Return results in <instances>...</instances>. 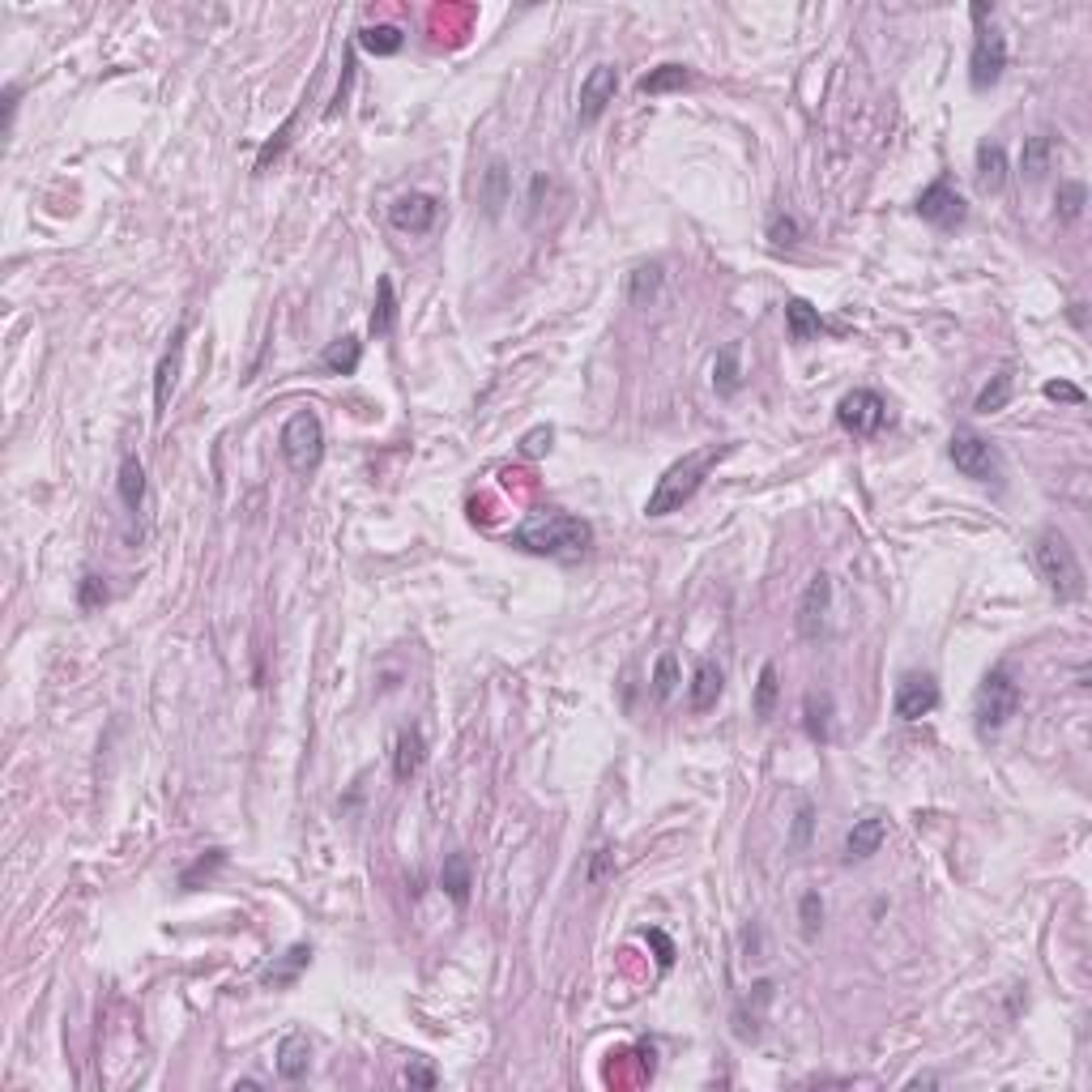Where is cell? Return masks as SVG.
Listing matches in <instances>:
<instances>
[{
  "label": "cell",
  "mask_w": 1092,
  "mask_h": 1092,
  "mask_svg": "<svg viewBox=\"0 0 1092 1092\" xmlns=\"http://www.w3.org/2000/svg\"><path fill=\"white\" fill-rule=\"evenodd\" d=\"M427 765V743L419 730H402L397 734V747H393V777L397 781H415L419 769Z\"/></svg>",
  "instance_id": "21"
},
{
  "label": "cell",
  "mask_w": 1092,
  "mask_h": 1092,
  "mask_svg": "<svg viewBox=\"0 0 1092 1092\" xmlns=\"http://www.w3.org/2000/svg\"><path fill=\"white\" fill-rule=\"evenodd\" d=\"M17 98H22V86H17V81H9V86H5V133L13 129V116H17Z\"/></svg>",
  "instance_id": "49"
},
{
  "label": "cell",
  "mask_w": 1092,
  "mask_h": 1092,
  "mask_svg": "<svg viewBox=\"0 0 1092 1092\" xmlns=\"http://www.w3.org/2000/svg\"><path fill=\"white\" fill-rule=\"evenodd\" d=\"M551 440H555V431H551V427H533L529 436L521 440V444H525V457H542V452H551Z\"/></svg>",
  "instance_id": "44"
},
{
  "label": "cell",
  "mask_w": 1092,
  "mask_h": 1092,
  "mask_svg": "<svg viewBox=\"0 0 1092 1092\" xmlns=\"http://www.w3.org/2000/svg\"><path fill=\"white\" fill-rule=\"evenodd\" d=\"M440 888L448 892V900L457 904V909H465L469 904V888H474V871H469V854H448L444 858V867H440Z\"/></svg>",
  "instance_id": "19"
},
{
  "label": "cell",
  "mask_w": 1092,
  "mask_h": 1092,
  "mask_svg": "<svg viewBox=\"0 0 1092 1092\" xmlns=\"http://www.w3.org/2000/svg\"><path fill=\"white\" fill-rule=\"evenodd\" d=\"M179 350H184V324L171 334V346L162 350V359H158V372H154V419L167 415V397H171L175 372H179Z\"/></svg>",
  "instance_id": "18"
},
{
  "label": "cell",
  "mask_w": 1092,
  "mask_h": 1092,
  "mask_svg": "<svg viewBox=\"0 0 1092 1092\" xmlns=\"http://www.w3.org/2000/svg\"><path fill=\"white\" fill-rule=\"evenodd\" d=\"M291 129H295V116L274 133V141H265V150H261V158H257V171H265V167H270V158H278V154L286 150V141H291Z\"/></svg>",
  "instance_id": "41"
},
{
  "label": "cell",
  "mask_w": 1092,
  "mask_h": 1092,
  "mask_svg": "<svg viewBox=\"0 0 1092 1092\" xmlns=\"http://www.w3.org/2000/svg\"><path fill=\"white\" fill-rule=\"evenodd\" d=\"M1041 393L1049 397V402H1067V406H1084V388H1076V384H1067V380H1045V388Z\"/></svg>",
  "instance_id": "42"
},
{
  "label": "cell",
  "mask_w": 1092,
  "mask_h": 1092,
  "mask_svg": "<svg viewBox=\"0 0 1092 1092\" xmlns=\"http://www.w3.org/2000/svg\"><path fill=\"white\" fill-rule=\"evenodd\" d=\"M406 1084L410 1088H431V1084H436V1071L423 1067V1063H410L406 1067Z\"/></svg>",
  "instance_id": "45"
},
{
  "label": "cell",
  "mask_w": 1092,
  "mask_h": 1092,
  "mask_svg": "<svg viewBox=\"0 0 1092 1092\" xmlns=\"http://www.w3.org/2000/svg\"><path fill=\"white\" fill-rule=\"evenodd\" d=\"M777 696H781L777 666H773V662H765V666H759V683H755V705H751L759 721H769V717H773V709H777Z\"/></svg>",
  "instance_id": "34"
},
{
  "label": "cell",
  "mask_w": 1092,
  "mask_h": 1092,
  "mask_svg": "<svg viewBox=\"0 0 1092 1092\" xmlns=\"http://www.w3.org/2000/svg\"><path fill=\"white\" fill-rule=\"evenodd\" d=\"M508 547H517L525 555H542V560H560V564H576L585 560L593 547V525L572 517V512L547 508L525 517L517 529L508 533Z\"/></svg>",
  "instance_id": "1"
},
{
  "label": "cell",
  "mask_w": 1092,
  "mask_h": 1092,
  "mask_svg": "<svg viewBox=\"0 0 1092 1092\" xmlns=\"http://www.w3.org/2000/svg\"><path fill=\"white\" fill-rule=\"evenodd\" d=\"M798 922H802V939H819V931H823V900H819V892H807V896H802V904H798Z\"/></svg>",
  "instance_id": "40"
},
{
  "label": "cell",
  "mask_w": 1092,
  "mask_h": 1092,
  "mask_svg": "<svg viewBox=\"0 0 1092 1092\" xmlns=\"http://www.w3.org/2000/svg\"><path fill=\"white\" fill-rule=\"evenodd\" d=\"M282 461L295 474H316L324 461V423L316 410H295L282 427Z\"/></svg>",
  "instance_id": "6"
},
{
  "label": "cell",
  "mask_w": 1092,
  "mask_h": 1092,
  "mask_svg": "<svg viewBox=\"0 0 1092 1092\" xmlns=\"http://www.w3.org/2000/svg\"><path fill=\"white\" fill-rule=\"evenodd\" d=\"M1020 683H1016V674L1007 670V666H995V670H986V678L977 683V696H973V721H977V734H999L1007 721L1016 717L1020 709Z\"/></svg>",
  "instance_id": "5"
},
{
  "label": "cell",
  "mask_w": 1092,
  "mask_h": 1092,
  "mask_svg": "<svg viewBox=\"0 0 1092 1092\" xmlns=\"http://www.w3.org/2000/svg\"><path fill=\"white\" fill-rule=\"evenodd\" d=\"M1012 393H1016V376H1012V372H999V376H991V384H986L981 393H977L973 410H977V415H999V410H1007V402H1012Z\"/></svg>",
  "instance_id": "32"
},
{
  "label": "cell",
  "mask_w": 1092,
  "mask_h": 1092,
  "mask_svg": "<svg viewBox=\"0 0 1092 1092\" xmlns=\"http://www.w3.org/2000/svg\"><path fill=\"white\" fill-rule=\"evenodd\" d=\"M116 487H120V500H125V508L129 512H141V504H146V465H141V457H129L120 461V479H116Z\"/></svg>",
  "instance_id": "25"
},
{
  "label": "cell",
  "mask_w": 1092,
  "mask_h": 1092,
  "mask_svg": "<svg viewBox=\"0 0 1092 1092\" xmlns=\"http://www.w3.org/2000/svg\"><path fill=\"white\" fill-rule=\"evenodd\" d=\"M393 324H397V291H393V278H380L376 282V307H372L367 329H372V338H388L393 334Z\"/></svg>",
  "instance_id": "27"
},
{
  "label": "cell",
  "mask_w": 1092,
  "mask_h": 1092,
  "mask_svg": "<svg viewBox=\"0 0 1092 1092\" xmlns=\"http://www.w3.org/2000/svg\"><path fill=\"white\" fill-rule=\"evenodd\" d=\"M307 1067H312V1041H307L303 1033L282 1037V1045H278V1076L295 1084V1080L307 1076Z\"/></svg>",
  "instance_id": "22"
},
{
  "label": "cell",
  "mask_w": 1092,
  "mask_h": 1092,
  "mask_svg": "<svg viewBox=\"0 0 1092 1092\" xmlns=\"http://www.w3.org/2000/svg\"><path fill=\"white\" fill-rule=\"evenodd\" d=\"M653 700L657 705H666V700L674 696V687H678V657L674 653H662L657 657V666H653Z\"/></svg>",
  "instance_id": "35"
},
{
  "label": "cell",
  "mask_w": 1092,
  "mask_h": 1092,
  "mask_svg": "<svg viewBox=\"0 0 1092 1092\" xmlns=\"http://www.w3.org/2000/svg\"><path fill=\"white\" fill-rule=\"evenodd\" d=\"M802 726H807V734L815 738V743H828L832 738V696L828 691H811L807 700H802Z\"/></svg>",
  "instance_id": "24"
},
{
  "label": "cell",
  "mask_w": 1092,
  "mask_h": 1092,
  "mask_svg": "<svg viewBox=\"0 0 1092 1092\" xmlns=\"http://www.w3.org/2000/svg\"><path fill=\"white\" fill-rule=\"evenodd\" d=\"M359 359H363V342L359 338H338V342H329L324 346V355L320 363L329 367V372H338V376H355L359 372Z\"/></svg>",
  "instance_id": "28"
},
{
  "label": "cell",
  "mask_w": 1092,
  "mask_h": 1092,
  "mask_svg": "<svg viewBox=\"0 0 1092 1092\" xmlns=\"http://www.w3.org/2000/svg\"><path fill=\"white\" fill-rule=\"evenodd\" d=\"M307 964H312V947H307V943H295L291 952H282L270 968H265V973H261V986H265V991H286V986H295V981H299V973H303Z\"/></svg>",
  "instance_id": "17"
},
{
  "label": "cell",
  "mask_w": 1092,
  "mask_h": 1092,
  "mask_svg": "<svg viewBox=\"0 0 1092 1092\" xmlns=\"http://www.w3.org/2000/svg\"><path fill=\"white\" fill-rule=\"evenodd\" d=\"M107 597H112V589H107V581H102L98 572H86V576H81V585H77V606H81V610L107 606Z\"/></svg>",
  "instance_id": "38"
},
{
  "label": "cell",
  "mask_w": 1092,
  "mask_h": 1092,
  "mask_svg": "<svg viewBox=\"0 0 1092 1092\" xmlns=\"http://www.w3.org/2000/svg\"><path fill=\"white\" fill-rule=\"evenodd\" d=\"M968 13H973V22H977L973 56H968V86L995 90L1003 81V69H1007V34L999 26H986V17H995V5H986V0H977Z\"/></svg>",
  "instance_id": "4"
},
{
  "label": "cell",
  "mask_w": 1092,
  "mask_h": 1092,
  "mask_svg": "<svg viewBox=\"0 0 1092 1092\" xmlns=\"http://www.w3.org/2000/svg\"><path fill=\"white\" fill-rule=\"evenodd\" d=\"M713 388L721 397H734L743 388V367H738V342H726L717 350V363H713Z\"/></svg>",
  "instance_id": "26"
},
{
  "label": "cell",
  "mask_w": 1092,
  "mask_h": 1092,
  "mask_svg": "<svg viewBox=\"0 0 1092 1092\" xmlns=\"http://www.w3.org/2000/svg\"><path fill=\"white\" fill-rule=\"evenodd\" d=\"M222 867H226V850H210V854H201V858L193 862V867L179 875V888H184V892H193L201 879H210V875H214V871H222Z\"/></svg>",
  "instance_id": "37"
},
{
  "label": "cell",
  "mask_w": 1092,
  "mask_h": 1092,
  "mask_svg": "<svg viewBox=\"0 0 1092 1092\" xmlns=\"http://www.w3.org/2000/svg\"><path fill=\"white\" fill-rule=\"evenodd\" d=\"M691 86V69L687 65H657L653 73H645L641 81H636V90L641 94H666V90H683Z\"/></svg>",
  "instance_id": "31"
},
{
  "label": "cell",
  "mask_w": 1092,
  "mask_h": 1092,
  "mask_svg": "<svg viewBox=\"0 0 1092 1092\" xmlns=\"http://www.w3.org/2000/svg\"><path fill=\"white\" fill-rule=\"evenodd\" d=\"M645 939H649V943L657 947V964H662V968H670V964H674V947H670V939H666L662 931H645Z\"/></svg>",
  "instance_id": "46"
},
{
  "label": "cell",
  "mask_w": 1092,
  "mask_h": 1092,
  "mask_svg": "<svg viewBox=\"0 0 1092 1092\" xmlns=\"http://www.w3.org/2000/svg\"><path fill=\"white\" fill-rule=\"evenodd\" d=\"M828 610H832V576L815 572L798 597V636L802 641H819V636L828 632Z\"/></svg>",
  "instance_id": "11"
},
{
  "label": "cell",
  "mask_w": 1092,
  "mask_h": 1092,
  "mask_svg": "<svg viewBox=\"0 0 1092 1092\" xmlns=\"http://www.w3.org/2000/svg\"><path fill=\"white\" fill-rule=\"evenodd\" d=\"M1007 184V150L999 141H981L977 146V189L991 197V193H1003Z\"/></svg>",
  "instance_id": "20"
},
{
  "label": "cell",
  "mask_w": 1092,
  "mask_h": 1092,
  "mask_svg": "<svg viewBox=\"0 0 1092 1092\" xmlns=\"http://www.w3.org/2000/svg\"><path fill=\"white\" fill-rule=\"evenodd\" d=\"M947 457H952V465L973 483H999L1003 479V452L986 436H977L973 427H956L952 431V440H947Z\"/></svg>",
  "instance_id": "7"
},
{
  "label": "cell",
  "mask_w": 1092,
  "mask_h": 1092,
  "mask_svg": "<svg viewBox=\"0 0 1092 1092\" xmlns=\"http://www.w3.org/2000/svg\"><path fill=\"white\" fill-rule=\"evenodd\" d=\"M657 291H662V265L649 261V265H641V270H632V278H628V299L632 303H649Z\"/></svg>",
  "instance_id": "33"
},
{
  "label": "cell",
  "mask_w": 1092,
  "mask_h": 1092,
  "mask_svg": "<svg viewBox=\"0 0 1092 1092\" xmlns=\"http://www.w3.org/2000/svg\"><path fill=\"white\" fill-rule=\"evenodd\" d=\"M883 836H888V819H883L879 811H867L862 819H854L850 836H845V862H867V858H875Z\"/></svg>",
  "instance_id": "15"
},
{
  "label": "cell",
  "mask_w": 1092,
  "mask_h": 1092,
  "mask_svg": "<svg viewBox=\"0 0 1092 1092\" xmlns=\"http://www.w3.org/2000/svg\"><path fill=\"white\" fill-rule=\"evenodd\" d=\"M1033 564L1041 572L1045 589L1059 597V602H1080L1084 597V564L1076 547L1067 542V533L1059 529H1041L1033 538Z\"/></svg>",
  "instance_id": "3"
},
{
  "label": "cell",
  "mask_w": 1092,
  "mask_h": 1092,
  "mask_svg": "<svg viewBox=\"0 0 1092 1092\" xmlns=\"http://www.w3.org/2000/svg\"><path fill=\"white\" fill-rule=\"evenodd\" d=\"M721 691H726V674H721V666L713 662V657H700L696 670H691V683H687V709L691 713L717 709Z\"/></svg>",
  "instance_id": "14"
},
{
  "label": "cell",
  "mask_w": 1092,
  "mask_h": 1092,
  "mask_svg": "<svg viewBox=\"0 0 1092 1092\" xmlns=\"http://www.w3.org/2000/svg\"><path fill=\"white\" fill-rule=\"evenodd\" d=\"M730 444H709V448H700V452H687L683 461H674L662 479H657V487L649 491V500H645V517H670V512H678L683 504L696 500V491L705 487L709 479V469L726 457Z\"/></svg>",
  "instance_id": "2"
},
{
  "label": "cell",
  "mask_w": 1092,
  "mask_h": 1092,
  "mask_svg": "<svg viewBox=\"0 0 1092 1092\" xmlns=\"http://www.w3.org/2000/svg\"><path fill=\"white\" fill-rule=\"evenodd\" d=\"M786 329H790V342H811L823 329L819 307H811L807 299H786Z\"/></svg>",
  "instance_id": "30"
},
{
  "label": "cell",
  "mask_w": 1092,
  "mask_h": 1092,
  "mask_svg": "<svg viewBox=\"0 0 1092 1092\" xmlns=\"http://www.w3.org/2000/svg\"><path fill=\"white\" fill-rule=\"evenodd\" d=\"M355 44L367 52V56H397L406 48V30L393 26V22H376V26H363L355 34Z\"/></svg>",
  "instance_id": "23"
},
{
  "label": "cell",
  "mask_w": 1092,
  "mask_h": 1092,
  "mask_svg": "<svg viewBox=\"0 0 1092 1092\" xmlns=\"http://www.w3.org/2000/svg\"><path fill=\"white\" fill-rule=\"evenodd\" d=\"M440 218V201L431 193H402L393 205H388V222L406 235H427Z\"/></svg>",
  "instance_id": "13"
},
{
  "label": "cell",
  "mask_w": 1092,
  "mask_h": 1092,
  "mask_svg": "<svg viewBox=\"0 0 1092 1092\" xmlns=\"http://www.w3.org/2000/svg\"><path fill=\"white\" fill-rule=\"evenodd\" d=\"M547 189H551V179L538 171V175H533V184H529V218H538V214H542V193H547Z\"/></svg>",
  "instance_id": "47"
},
{
  "label": "cell",
  "mask_w": 1092,
  "mask_h": 1092,
  "mask_svg": "<svg viewBox=\"0 0 1092 1092\" xmlns=\"http://www.w3.org/2000/svg\"><path fill=\"white\" fill-rule=\"evenodd\" d=\"M811 815H815V807H811L807 798H802V802H798V815H794V841H790L794 850H802V845H807V836H811Z\"/></svg>",
  "instance_id": "43"
},
{
  "label": "cell",
  "mask_w": 1092,
  "mask_h": 1092,
  "mask_svg": "<svg viewBox=\"0 0 1092 1092\" xmlns=\"http://www.w3.org/2000/svg\"><path fill=\"white\" fill-rule=\"evenodd\" d=\"M350 77H355V56H346V77H342V86H338V98H334V107H329V116L346 112V98H350Z\"/></svg>",
  "instance_id": "48"
},
{
  "label": "cell",
  "mask_w": 1092,
  "mask_h": 1092,
  "mask_svg": "<svg viewBox=\"0 0 1092 1092\" xmlns=\"http://www.w3.org/2000/svg\"><path fill=\"white\" fill-rule=\"evenodd\" d=\"M836 423H841V431H850V436L871 440L883 431V423H888V402H883L875 388H854V393H845L836 402Z\"/></svg>",
  "instance_id": "8"
},
{
  "label": "cell",
  "mask_w": 1092,
  "mask_h": 1092,
  "mask_svg": "<svg viewBox=\"0 0 1092 1092\" xmlns=\"http://www.w3.org/2000/svg\"><path fill=\"white\" fill-rule=\"evenodd\" d=\"M1049 158H1054V137H1049V133L1024 137V154H1020V171H1024V179H1041V175L1049 171Z\"/></svg>",
  "instance_id": "29"
},
{
  "label": "cell",
  "mask_w": 1092,
  "mask_h": 1092,
  "mask_svg": "<svg viewBox=\"0 0 1092 1092\" xmlns=\"http://www.w3.org/2000/svg\"><path fill=\"white\" fill-rule=\"evenodd\" d=\"M614 94H620V69L614 65H593L589 77L581 81V102H576V120H581V129H593L597 120L606 116Z\"/></svg>",
  "instance_id": "10"
},
{
  "label": "cell",
  "mask_w": 1092,
  "mask_h": 1092,
  "mask_svg": "<svg viewBox=\"0 0 1092 1092\" xmlns=\"http://www.w3.org/2000/svg\"><path fill=\"white\" fill-rule=\"evenodd\" d=\"M1059 222H1080V214H1084V205H1088V189L1080 179H1067V184H1059Z\"/></svg>",
  "instance_id": "36"
},
{
  "label": "cell",
  "mask_w": 1092,
  "mask_h": 1092,
  "mask_svg": "<svg viewBox=\"0 0 1092 1092\" xmlns=\"http://www.w3.org/2000/svg\"><path fill=\"white\" fill-rule=\"evenodd\" d=\"M798 239H802L798 218H790V214H773L769 218V243H773V248H794Z\"/></svg>",
  "instance_id": "39"
},
{
  "label": "cell",
  "mask_w": 1092,
  "mask_h": 1092,
  "mask_svg": "<svg viewBox=\"0 0 1092 1092\" xmlns=\"http://www.w3.org/2000/svg\"><path fill=\"white\" fill-rule=\"evenodd\" d=\"M892 709H896L900 721H922V717H931V713L939 709V683H935L931 674H922V670L900 674Z\"/></svg>",
  "instance_id": "12"
},
{
  "label": "cell",
  "mask_w": 1092,
  "mask_h": 1092,
  "mask_svg": "<svg viewBox=\"0 0 1092 1092\" xmlns=\"http://www.w3.org/2000/svg\"><path fill=\"white\" fill-rule=\"evenodd\" d=\"M508 201H512V171H508V162L496 158L479 179V205L487 218H500Z\"/></svg>",
  "instance_id": "16"
},
{
  "label": "cell",
  "mask_w": 1092,
  "mask_h": 1092,
  "mask_svg": "<svg viewBox=\"0 0 1092 1092\" xmlns=\"http://www.w3.org/2000/svg\"><path fill=\"white\" fill-rule=\"evenodd\" d=\"M914 210H918L922 222L939 226V231H956V226L968 218V205H964V197L952 189V179H947V175L935 179V184H926Z\"/></svg>",
  "instance_id": "9"
}]
</instances>
